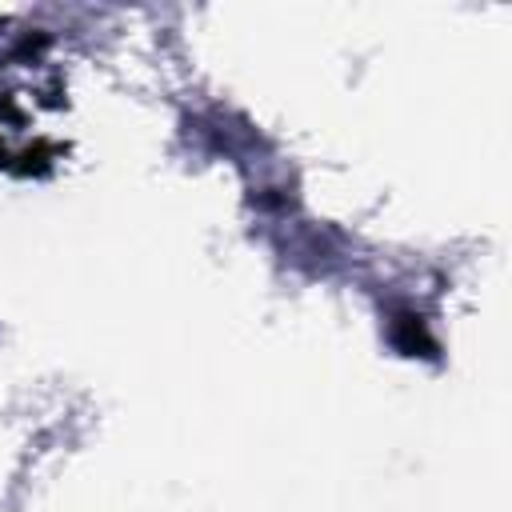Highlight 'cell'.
<instances>
[{
    "instance_id": "cell-1",
    "label": "cell",
    "mask_w": 512,
    "mask_h": 512,
    "mask_svg": "<svg viewBox=\"0 0 512 512\" xmlns=\"http://www.w3.org/2000/svg\"><path fill=\"white\" fill-rule=\"evenodd\" d=\"M396 344L408 348V352H416V344H420V348H432V340L424 336V324H420L416 316H400V320H396Z\"/></svg>"
}]
</instances>
